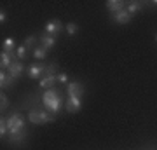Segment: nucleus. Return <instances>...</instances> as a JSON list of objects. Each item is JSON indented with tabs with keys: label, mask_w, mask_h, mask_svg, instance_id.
Instances as JSON below:
<instances>
[{
	"label": "nucleus",
	"mask_w": 157,
	"mask_h": 150,
	"mask_svg": "<svg viewBox=\"0 0 157 150\" xmlns=\"http://www.w3.org/2000/svg\"><path fill=\"white\" fill-rule=\"evenodd\" d=\"M42 101H44L45 108H47V112H51L52 115H56L58 112H59V108H61V96H59V93H58L56 89H47L44 93V96H42Z\"/></svg>",
	"instance_id": "nucleus-1"
},
{
	"label": "nucleus",
	"mask_w": 157,
	"mask_h": 150,
	"mask_svg": "<svg viewBox=\"0 0 157 150\" xmlns=\"http://www.w3.org/2000/svg\"><path fill=\"white\" fill-rule=\"evenodd\" d=\"M7 128L11 136H23L25 134V119L19 113H12L7 119Z\"/></svg>",
	"instance_id": "nucleus-2"
},
{
	"label": "nucleus",
	"mask_w": 157,
	"mask_h": 150,
	"mask_svg": "<svg viewBox=\"0 0 157 150\" xmlns=\"http://www.w3.org/2000/svg\"><path fill=\"white\" fill-rule=\"evenodd\" d=\"M28 121L32 124L40 126V124L52 122V121H54V115H52V113H49L47 110H32L28 113Z\"/></svg>",
	"instance_id": "nucleus-3"
},
{
	"label": "nucleus",
	"mask_w": 157,
	"mask_h": 150,
	"mask_svg": "<svg viewBox=\"0 0 157 150\" xmlns=\"http://www.w3.org/2000/svg\"><path fill=\"white\" fill-rule=\"evenodd\" d=\"M67 93H68V98H80V96L84 94V86H82L80 82H77V80L68 82Z\"/></svg>",
	"instance_id": "nucleus-4"
},
{
	"label": "nucleus",
	"mask_w": 157,
	"mask_h": 150,
	"mask_svg": "<svg viewBox=\"0 0 157 150\" xmlns=\"http://www.w3.org/2000/svg\"><path fill=\"white\" fill-rule=\"evenodd\" d=\"M61 30H63V23L59 21V19H51V21L45 23V32H44V33L56 37V35L59 33Z\"/></svg>",
	"instance_id": "nucleus-5"
},
{
	"label": "nucleus",
	"mask_w": 157,
	"mask_h": 150,
	"mask_svg": "<svg viewBox=\"0 0 157 150\" xmlns=\"http://www.w3.org/2000/svg\"><path fill=\"white\" fill-rule=\"evenodd\" d=\"M30 79H40L45 75V67L42 63H33V65H30L28 70H26Z\"/></svg>",
	"instance_id": "nucleus-6"
},
{
	"label": "nucleus",
	"mask_w": 157,
	"mask_h": 150,
	"mask_svg": "<svg viewBox=\"0 0 157 150\" xmlns=\"http://www.w3.org/2000/svg\"><path fill=\"white\" fill-rule=\"evenodd\" d=\"M23 72H25V65L19 63V61H12V65L7 68V73H9L12 79H19L23 75Z\"/></svg>",
	"instance_id": "nucleus-7"
},
{
	"label": "nucleus",
	"mask_w": 157,
	"mask_h": 150,
	"mask_svg": "<svg viewBox=\"0 0 157 150\" xmlns=\"http://www.w3.org/2000/svg\"><path fill=\"white\" fill-rule=\"evenodd\" d=\"M65 108L70 113H75V112H78L82 108V100L80 98H68L67 103H65Z\"/></svg>",
	"instance_id": "nucleus-8"
},
{
	"label": "nucleus",
	"mask_w": 157,
	"mask_h": 150,
	"mask_svg": "<svg viewBox=\"0 0 157 150\" xmlns=\"http://www.w3.org/2000/svg\"><path fill=\"white\" fill-rule=\"evenodd\" d=\"M112 19H113L115 23H119V25H128V23L131 21V14H129V12L124 9V11L113 12V14H112Z\"/></svg>",
	"instance_id": "nucleus-9"
},
{
	"label": "nucleus",
	"mask_w": 157,
	"mask_h": 150,
	"mask_svg": "<svg viewBox=\"0 0 157 150\" xmlns=\"http://www.w3.org/2000/svg\"><path fill=\"white\" fill-rule=\"evenodd\" d=\"M58 82V79H56V75H44L42 77V80H40V87L42 89H52L54 87V84Z\"/></svg>",
	"instance_id": "nucleus-10"
},
{
	"label": "nucleus",
	"mask_w": 157,
	"mask_h": 150,
	"mask_svg": "<svg viewBox=\"0 0 157 150\" xmlns=\"http://www.w3.org/2000/svg\"><path fill=\"white\" fill-rule=\"evenodd\" d=\"M54 44H56V37L47 35V33H44L42 37H40V47H44L45 51L51 49V47H54Z\"/></svg>",
	"instance_id": "nucleus-11"
},
{
	"label": "nucleus",
	"mask_w": 157,
	"mask_h": 150,
	"mask_svg": "<svg viewBox=\"0 0 157 150\" xmlns=\"http://www.w3.org/2000/svg\"><path fill=\"white\" fill-rule=\"evenodd\" d=\"M14 80H16V79H12L7 72H4V70L0 72V86H2V89L11 87L12 84H14Z\"/></svg>",
	"instance_id": "nucleus-12"
},
{
	"label": "nucleus",
	"mask_w": 157,
	"mask_h": 150,
	"mask_svg": "<svg viewBox=\"0 0 157 150\" xmlns=\"http://www.w3.org/2000/svg\"><path fill=\"white\" fill-rule=\"evenodd\" d=\"M14 49H16V42H14V39H12V37L4 39V42H2V51H4V52H9V54H12V52H14Z\"/></svg>",
	"instance_id": "nucleus-13"
},
{
	"label": "nucleus",
	"mask_w": 157,
	"mask_h": 150,
	"mask_svg": "<svg viewBox=\"0 0 157 150\" xmlns=\"http://www.w3.org/2000/svg\"><path fill=\"white\" fill-rule=\"evenodd\" d=\"M12 65V54H9V52H0V67H2V70H7V68Z\"/></svg>",
	"instance_id": "nucleus-14"
},
{
	"label": "nucleus",
	"mask_w": 157,
	"mask_h": 150,
	"mask_svg": "<svg viewBox=\"0 0 157 150\" xmlns=\"http://www.w3.org/2000/svg\"><path fill=\"white\" fill-rule=\"evenodd\" d=\"M107 7L110 9V11H113V12L124 11V2H121V0H108Z\"/></svg>",
	"instance_id": "nucleus-15"
},
{
	"label": "nucleus",
	"mask_w": 157,
	"mask_h": 150,
	"mask_svg": "<svg viewBox=\"0 0 157 150\" xmlns=\"http://www.w3.org/2000/svg\"><path fill=\"white\" fill-rule=\"evenodd\" d=\"M126 11L133 16V14H136L138 11H141V2H138V0H133V2H129L128 7H126Z\"/></svg>",
	"instance_id": "nucleus-16"
},
{
	"label": "nucleus",
	"mask_w": 157,
	"mask_h": 150,
	"mask_svg": "<svg viewBox=\"0 0 157 150\" xmlns=\"http://www.w3.org/2000/svg\"><path fill=\"white\" fill-rule=\"evenodd\" d=\"M33 56L37 60H45V56H47V51L44 47H35L33 49Z\"/></svg>",
	"instance_id": "nucleus-17"
},
{
	"label": "nucleus",
	"mask_w": 157,
	"mask_h": 150,
	"mask_svg": "<svg viewBox=\"0 0 157 150\" xmlns=\"http://www.w3.org/2000/svg\"><path fill=\"white\" fill-rule=\"evenodd\" d=\"M65 30H67L68 35H75V33L78 32V26L75 25V23H68L67 26H65Z\"/></svg>",
	"instance_id": "nucleus-18"
},
{
	"label": "nucleus",
	"mask_w": 157,
	"mask_h": 150,
	"mask_svg": "<svg viewBox=\"0 0 157 150\" xmlns=\"http://www.w3.org/2000/svg\"><path fill=\"white\" fill-rule=\"evenodd\" d=\"M35 42H37V39H35L33 35H28V37H26V39H25V47H26V49H32V47H33L35 45Z\"/></svg>",
	"instance_id": "nucleus-19"
},
{
	"label": "nucleus",
	"mask_w": 157,
	"mask_h": 150,
	"mask_svg": "<svg viewBox=\"0 0 157 150\" xmlns=\"http://www.w3.org/2000/svg\"><path fill=\"white\" fill-rule=\"evenodd\" d=\"M7 133H9V128H7V119H2V121H0V136L4 138Z\"/></svg>",
	"instance_id": "nucleus-20"
},
{
	"label": "nucleus",
	"mask_w": 157,
	"mask_h": 150,
	"mask_svg": "<svg viewBox=\"0 0 157 150\" xmlns=\"http://www.w3.org/2000/svg\"><path fill=\"white\" fill-rule=\"evenodd\" d=\"M56 67H58L56 63H51L49 67L45 68V75H58V73H56Z\"/></svg>",
	"instance_id": "nucleus-21"
},
{
	"label": "nucleus",
	"mask_w": 157,
	"mask_h": 150,
	"mask_svg": "<svg viewBox=\"0 0 157 150\" xmlns=\"http://www.w3.org/2000/svg\"><path fill=\"white\" fill-rule=\"evenodd\" d=\"M26 47H25V45H19V47H17V58H19V60H25V58H26Z\"/></svg>",
	"instance_id": "nucleus-22"
},
{
	"label": "nucleus",
	"mask_w": 157,
	"mask_h": 150,
	"mask_svg": "<svg viewBox=\"0 0 157 150\" xmlns=\"http://www.w3.org/2000/svg\"><path fill=\"white\" fill-rule=\"evenodd\" d=\"M0 106H2V110H6L7 106H9V100H7V96L4 93L0 94Z\"/></svg>",
	"instance_id": "nucleus-23"
},
{
	"label": "nucleus",
	"mask_w": 157,
	"mask_h": 150,
	"mask_svg": "<svg viewBox=\"0 0 157 150\" xmlns=\"http://www.w3.org/2000/svg\"><path fill=\"white\" fill-rule=\"evenodd\" d=\"M56 79H58V80H59V82H61V84L68 82V75H67V73H65V72L58 73V75H56Z\"/></svg>",
	"instance_id": "nucleus-24"
},
{
	"label": "nucleus",
	"mask_w": 157,
	"mask_h": 150,
	"mask_svg": "<svg viewBox=\"0 0 157 150\" xmlns=\"http://www.w3.org/2000/svg\"><path fill=\"white\" fill-rule=\"evenodd\" d=\"M7 21V14H6V11H2L0 12V23H6Z\"/></svg>",
	"instance_id": "nucleus-25"
},
{
	"label": "nucleus",
	"mask_w": 157,
	"mask_h": 150,
	"mask_svg": "<svg viewBox=\"0 0 157 150\" xmlns=\"http://www.w3.org/2000/svg\"><path fill=\"white\" fill-rule=\"evenodd\" d=\"M155 40H157V35H155Z\"/></svg>",
	"instance_id": "nucleus-26"
}]
</instances>
